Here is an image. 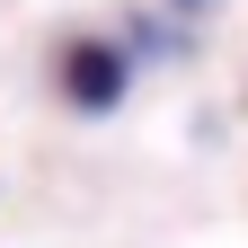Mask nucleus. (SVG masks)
Wrapping results in <instances>:
<instances>
[{
	"instance_id": "f03ea898",
	"label": "nucleus",
	"mask_w": 248,
	"mask_h": 248,
	"mask_svg": "<svg viewBox=\"0 0 248 248\" xmlns=\"http://www.w3.org/2000/svg\"><path fill=\"white\" fill-rule=\"evenodd\" d=\"M169 9H204V0H169Z\"/></svg>"
},
{
	"instance_id": "f257e3e1",
	"label": "nucleus",
	"mask_w": 248,
	"mask_h": 248,
	"mask_svg": "<svg viewBox=\"0 0 248 248\" xmlns=\"http://www.w3.org/2000/svg\"><path fill=\"white\" fill-rule=\"evenodd\" d=\"M53 80H62V98H71V107L98 115V107H115V98H124L133 62H124L107 36H71V45H62V62H53Z\"/></svg>"
}]
</instances>
